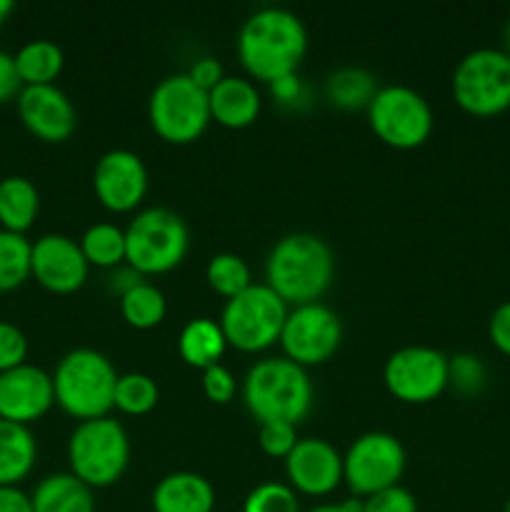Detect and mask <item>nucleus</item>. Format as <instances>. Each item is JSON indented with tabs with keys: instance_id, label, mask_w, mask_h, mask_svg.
Listing matches in <instances>:
<instances>
[{
	"instance_id": "9b49d317",
	"label": "nucleus",
	"mask_w": 510,
	"mask_h": 512,
	"mask_svg": "<svg viewBox=\"0 0 510 512\" xmlns=\"http://www.w3.org/2000/svg\"><path fill=\"white\" fill-rule=\"evenodd\" d=\"M403 443L383 430H370L355 438L343 455V483L358 500L400 485L405 473Z\"/></svg>"
},
{
	"instance_id": "0eeeda50",
	"label": "nucleus",
	"mask_w": 510,
	"mask_h": 512,
	"mask_svg": "<svg viewBox=\"0 0 510 512\" xmlns=\"http://www.w3.org/2000/svg\"><path fill=\"white\" fill-rule=\"evenodd\" d=\"M288 303L265 283H253L235 298L225 300L220 328L225 340L240 353H260L275 345L288 318Z\"/></svg>"
},
{
	"instance_id": "bb28decb",
	"label": "nucleus",
	"mask_w": 510,
	"mask_h": 512,
	"mask_svg": "<svg viewBox=\"0 0 510 512\" xmlns=\"http://www.w3.org/2000/svg\"><path fill=\"white\" fill-rule=\"evenodd\" d=\"M118 303L123 320L135 330L158 328L165 320V313H168V300H165L163 290L155 288L148 280L120 295Z\"/></svg>"
},
{
	"instance_id": "393cba45",
	"label": "nucleus",
	"mask_w": 510,
	"mask_h": 512,
	"mask_svg": "<svg viewBox=\"0 0 510 512\" xmlns=\"http://www.w3.org/2000/svg\"><path fill=\"white\" fill-rule=\"evenodd\" d=\"M13 60L23 88H28V85H55V78L63 73L65 65V55L60 45L45 38L25 43L13 55Z\"/></svg>"
},
{
	"instance_id": "aec40b11",
	"label": "nucleus",
	"mask_w": 510,
	"mask_h": 512,
	"mask_svg": "<svg viewBox=\"0 0 510 512\" xmlns=\"http://www.w3.org/2000/svg\"><path fill=\"white\" fill-rule=\"evenodd\" d=\"M150 503L153 512H213L215 488L200 473L178 470L158 480Z\"/></svg>"
},
{
	"instance_id": "2eb2a0df",
	"label": "nucleus",
	"mask_w": 510,
	"mask_h": 512,
	"mask_svg": "<svg viewBox=\"0 0 510 512\" xmlns=\"http://www.w3.org/2000/svg\"><path fill=\"white\" fill-rule=\"evenodd\" d=\"M90 265L78 240L63 233L40 235L30 243V278L55 295H70L88 280Z\"/></svg>"
},
{
	"instance_id": "9d476101",
	"label": "nucleus",
	"mask_w": 510,
	"mask_h": 512,
	"mask_svg": "<svg viewBox=\"0 0 510 512\" xmlns=\"http://www.w3.org/2000/svg\"><path fill=\"white\" fill-rule=\"evenodd\" d=\"M368 123L375 138L395 150L420 148L433 133V108L408 85H383L368 105Z\"/></svg>"
},
{
	"instance_id": "f03ea898",
	"label": "nucleus",
	"mask_w": 510,
	"mask_h": 512,
	"mask_svg": "<svg viewBox=\"0 0 510 512\" xmlns=\"http://www.w3.org/2000/svg\"><path fill=\"white\" fill-rule=\"evenodd\" d=\"M333 278V250L313 233L283 235L265 260V285L293 308L320 303Z\"/></svg>"
},
{
	"instance_id": "20e7f679",
	"label": "nucleus",
	"mask_w": 510,
	"mask_h": 512,
	"mask_svg": "<svg viewBox=\"0 0 510 512\" xmlns=\"http://www.w3.org/2000/svg\"><path fill=\"white\" fill-rule=\"evenodd\" d=\"M118 370L93 348H75L58 360L53 370L55 405L75 420L108 418L115 408Z\"/></svg>"
},
{
	"instance_id": "ea45409f",
	"label": "nucleus",
	"mask_w": 510,
	"mask_h": 512,
	"mask_svg": "<svg viewBox=\"0 0 510 512\" xmlns=\"http://www.w3.org/2000/svg\"><path fill=\"white\" fill-rule=\"evenodd\" d=\"M20 90H23V83H20L18 70H15L13 55L0 50V105L18 98Z\"/></svg>"
},
{
	"instance_id": "f257e3e1",
	"label": "nucleus",
	"mask_w": 510,
	"mask_h": 512,
	"mask_svg": "<svg viewBox=\"0 0 510 512\" xmlns=\"http://www.w3.org/2000/svg\"><path fill=\"white\" fill-rule=\"evenodd\" d=\"M235 50L250 78L270 85L298 73L308 53V30L290 10L260 8L240 25Z\"/></svg>"
},
{
	"instance_id": "b1692460",
	"label": "nucleus",
	"mask_w": 510,
	"mask_h": 512,
	"mask_svg": "<svg viewBox=\"0 0 510 512\" xmlns=\"http://www.w3.org/2000/svg\"><path fill=\"white\" fill-rule=\"evenodd\" d=\"M225 348H228V340H225L218 320L213 318L188 320L178 335V353L190 368L205 370L210 365H218Z\"/></svg>"
},
{
	"instance_id": "72a5a7b5",
	"label": "nucleus",
	"mask_w": 510,
	"mask_h": 512,
	"mask_svg": "<svg viewBox=\"0 0 510 512\" xmlns=\"http://www.w3.org/2000/svg\"><path fill=\"white\" fill-rule=\"evenodd\" d=\"M298 425L290 423H263L258 430V445L268 458L285 460L298 443Z\"/></svg>"
},
{
	"instance_id": "dca6fc26",
	"label": "nucleus",
	"mask_w": 510,
	"mask_h": 512,
	"mask_svg": "<svg viewBox=\"0 0 510 512\" xmlns=\"http://www.w3.org/2000/svg\"><path fill=\"white\" fill-rule=\"evenodd\" d=\"M283 463L288 485L300 495L325 498L343 483V455L323 438H300Z\"/></svg>"
},
{
	"instance_id": "6e6552de",
	"label": "nucleus",
	"mask_w": 510,
	"mask_h": 512,
	"mask_svg": "<svg viewBox=\"0 0 510 512\" xmlns=\"http://www.w3.org/2000/svg\"><path fill=\"white\" fill-rule=\"evenodd\" d=\"M148 120L165 143H195L210 125L208 93L198 88L188 73L168 75L150 93Z\"/></svg>"
},
{
	"instance_id": "58836bf2",
	"label": "nucleus",
	"mask_w": 510,
	"mask_h": 512,
	"mask_svg": "<svg viewBox=\"0 0 510 512\" xmlns=\"http://www.w3.org/2000/svg\"><path fill=\"white\" fill-rule=\"evenodd\" d=\"M188 75H190V80L198 85V88H203L205 93H210V90H213L215 85L225 78V70H223V65H220V60L198 58L193 65H190Z\"/></svg>"
},
{
	"instance_id": "4468645a",
	"label": "nucleus",
	"mask_w": 510,
	"mask_h": 512,
	"mask_svg": "<svg viewBox=\"0 0 510 512\" xmlns=\"http://www.w3.org/2000/svg\"><path fill=\"white\" fill-rule=\"evenodd\" d=\"M93 190L110 213H133L148 195V168L143 158L125 148L103 153L93 168Z\"/></svg>"
},
{
	"instance_id": "37998d69",
	"label": "nucleus",
	"mask_w": 510,
	"mask_h": 512,
	"mask_svg": "<svg viewBox=\"0 0 510 512\" xmlns=\"http://www.w3.org/2000/svg\"><path fill=\"white\" fill-rule=\"evenodd\" d=\"M143 280H145L143 275L135 273L130 265H125V268H115L113 278H110V288H113L115 293H118V298H120V295H125L128 290H133L135 285H140Z\"/></svg>"
},
{
	"instance_id": "4be33fe9",
	"label": "nucleus",
	"mask_w": 510,
	"mask_h": 512,
	"mask_svg": "<svg viewBox=\"0 0 510 512\" xmlns=\"http://www.w3.org/2000/svg\"><path fill=\"white\" fill-rule=\"evenodd\" d=\"M38 445L28 425L0 420V488L20 485L35 468Z\"/></svg>"
},
{
	"instance_id": "c85d7f7f",
	"label": "nucleus",
	"mask_w": 510,
	"mask_h": 512,
	"mask_svg": "<svg viewBox=\"0 0 510 512\" xmlns=\"http://www.w3.org/2000/svg\"><path fill=\"white\" fill-rule=\"evenodd\" d=\"M30 278V240L0 228V293L18 290Z\"/></svg>"
},
{
	"instance_id": "473e14b6",
	"label": "nucleus",
	"mask_w": 510,
	"mask_h": 512,
	"mask_svg": "<svg viewBox=\"0 0 510 512\" xmlns=\"http://www.w3.org/2000/svg\"><path fill=\"white\" fill-rule=\"evenodd\" d=\"M488 380V368L483 360L473 353H460L450 358L448 385H453L463 395H478Z\"/></svg>"
},
{
	"instance_id": "a211bd4d",
	"label": "nucleus",
	"mask_w": 510,
	"mask_h": 512,
	"mask_svg": "<svg viewBox=\"0 0 510 512\" xmlns=\"http://www.w3.org/2000/svg\"><path fill=\"white\" fill-rule=\"evenodd\" d=\"M53 405V375L43 368L25 363L0 373V420L30 425L43 418Z\"/></svg>"
},
{
	"instance_id": "49530a36",
	"label": "nucleus",
	"mask_w": 510,
	"mask_h": 512,
	"mask_svg": "<svg viewBox=\"0 0 510 512\" xmlns=\"http://www.w3.org/2000/svg\"><path fill=\"white\" fill-rule=\"evenodd\" d=\"M503 50L508 53V58H510V18H508V23H505V30H503Z\"/></svg>"
},
{
	"instance_id": "f8f14e48",
	"label": "nucleus",
	"mask_w": 510,
	"mask_h": 512,
	"mask_svg": "<svg viewBox=\"0 0 510 512\" xmlns=\"http://www.w3.org/2000/svg\"><path fill=\"white\" fill-rule=\"evenodd\" d=\"M450 358L428 345L395 350L383 368V383L395 400L408 405L433 403L448 388Z\"/></svg>"
},
{
	"instance_id": "5701e85b",
	"label": "nucleus",
	"mask_w": 510,
	"mask_h": 512,
	"mask_svg": "<svg viewBox=\"0 0 510 512\" xmlns=\"http://www.w3.org/2000/svg\"><path fill=\"white\" fill-rule=\"evenodd\" d=\"M40 213V193L25 175L0 180V228L25 235Z\"/></svg>"
},
{
	"instance_id": "6ab92c4d",
	"label": "nucleus",
	"mask_w": 510,
	"mask_h": 512,
	"mask_svg": "<svg viewBox=\"0 0 510 512\" xmlns=\"http://www.w3.org/2000/svg\"><path fill=\"white\" fill-rule=\"evenodd\" d=\"M210 120L228 130H243L258 120L263 98L253 80L240 75H225L208 93Z\"/></svg>"
},
{
	"instance_id": "de8ad7c7",
	"label": "nucleus",
	"mask_w": 510,
	"mask_h": 512,
	"mask_svg": "<svg viewBox=\"0 0 510 512\" xmlns=\"http://www.w3.org/2000/svg\"><path fill=\"white\" fill-rule=\"evenodd\" d=\"M503 512H510V498L505 500V505H503Z\"/></svg>"
},
{
	"instance_id": "a878e982",
	"label": "nucleus",
	"mask_w": 510,
	"mask_h": 512,
	"mask_svg": "<svg viewBox=\"0 0 510 512\" xmlns=\"http://www.w3.org/2000/svg\"><path fill=\"white\" fill-rule=\"evenodd\" d=\"M378 93V83H375V75L368 73L365 68H340L335 73L328 75L325 80V98L330 100V105L343 110H368L370 100Z\"/></svg>"
},
{
	"instance_id": "f704fd0d",
	"label": "nucleus",
	"mask_w": 510,
	"mask_h": 512,
	"mask_svg": "<svg viewBox=\"0 0 510 512\" xmlns=\"http://www.w3.org/2000/svg\"><path fill=\"white\" fill-rule=\"evenodd\" d=\"M28 358V338L18 325L0 320V373L20 368Z\"/></svg>"
},
{
	"instance_id": "423d86ee",
	"label": "nucleus",
	"mask_w": 510,
	"mask_h": 512,
	"mask_svg": "<svg viewBox=\"0 0 510 512\" xmlns=\"http://www.w3.org/2000/svg\"><path fill=\"white\" fill-rule=\"evenodd\" d=\"M190 230L168 208H145L125 228V265L145 275H163L188 255Z\"/></svg>"
},
{
	"instance_id": "cd10ccee",
	"label": "nucleus",
	"mask_w": 510,
	"mask_h": 512,
	"mask_svg": "<svg viewBox=\"0 0 510 512\" xmlns=\"http://www.w3.org/2000/svg\"><path fill=\"white\" fill-rule=\"evenodd\" d=\"M88 265L95 268H120L125 263V228L115 223L90 225L78 240Z\"/></svg>"
},
{
	"instance_id": "1a4fd4ad",
	"label": "nucleus",
	"mask_w": 510,
	"mask_h": 512,
	"mask_svg": "<svg viewBox=\"0 0 510 512\" xmlns=\"http://www.w3.org/2000/svg\"><path fill=\"white\" fill-rule=\"evenodd\" d=\"M453 98L465 113L490 118L510 108V58L503 48L470 50L455 65Z\"/></svg>"
},
{
	"instance_id": "4c0bfd02",
	"label": "nucleus",
	"mask_w": 510,
	"mask_h": 512,
	"mask_svg": "<svg viewBox=\"0 0 510 512\" xmlns=\"http://www.w3.org/2000/svg\"><path fill=\"white\" fill-rule=\"evenodd\" d=\"M488 338L495 348L510 358V300L500 303L488 320Z\"/></svg>"
},
{
	"instance_id": "7c9ffc66",
	"label": "nucleus",
	"mask_w": 510,
	"mask_h": 512,
	"mask_svg": "<svg viewBox=\"0 0 510 512\" xmlns=\"http://www.w3.org/2000/svg\"><path fill=\"white\" fill-rule=\"evenodd\" d=\"M205 280L210 288L225 300L235 298L243 290L253 285V275H250V265L245 263L240 255L235 253H218L210 258L208 268H205Z\"/></svg>"
},
{
	"instance_id": "c9c22d12",
	"label": "nucleus",
	"mask_w": 510,
	"mask_h": 512,
	"mask_svg": "<svg viewBox=\"0 0 510 512\" xmlns=\"http://www.w3.org/2000/svg\"><path fill=\"white\" fill-rule=\"evenodd\" d=\"M360 512H418V500L408 488L395 485L360 500Z\"/></svg>"
},
{
	"instance_id": "a18cd8bd",
	"label": "nucleus",
	"mask_w": 510,
	"mask_h": 512,
	"mask_svg": "<svg viewBox=\"0 0 510 512\" xmlns=\"http://www.w3.org/2000/svg\"><path fill=\"white\" fill-rule=\"evenodd\" d=\"M13 10H15L13 0H0V28L8 23V18H10V13H13Z\"/></svg>"
},
{
	"instance_id": "79ce46f5",
	"label": "nucleus",
	"mask_w": 510,
	"mask_h": 512,
	"mask_svg": "<svg viewBox=\"0 0 510 512\" xmlns=\"http://www.w3.org/2000/svg\"><path fill=\"white\" fill-rule=\"evenodd\" d=\"M0 512H35L33 498L20 485L0 488Z\"/></svg>"
},
{
	"instance_id": "ddd939ff",
	"label": "nucleus",
	"mask_w": 510,
	"mask_h": 512,
	"mask_svg": "<svg viewBox=\"0 0 510 512\" xmlns=\"http://www.w3.org/2000/svg\"><path fill=\"white\" fill-rule=\"evenodd\" d=\"M340 340L343 323L338 313L323 303H308L288 310L278 343L285 358L308 370L313 365L328 363L338 353Z\"/></svg>"
},
{
	"instance_id": "f3484780",
	"label": "nucleus",
	"mask_w": 510,
	"mask_h": 512,
	"mask_svg": "<svg viewBox=\"0 0 510 512\" xmlns=\"http://www.w3.org/2000/svg\"><path fill=\"white\" fill-rule=\"evenodd\" d=\"M20 123L43 143H65L75 133L78 113L58 85H28L15 98Z\"/></svg>"
},
{
	"instance_id": "2f4dec72",
	"label": "nucleus",
	"mask_w": 510,
	"mask_h": 512,
	"mask_svg": "<svg viewBox=\"0 0 510 512\" xmlns=\"http://www.w3.org/2000/svg\"><path fill=\"white\" fill-rule=\"evenodd\" d=\"M243 512H300L298 493L288 483H268L255 485L243 503Z\"/></svg>"
},
{
	"instance_id": "39448f33",
	"label": "nucleus",
	"mask_w": 510,
	"mask_h": 512,
	"mask_svg": "<svg viewBox=\"0 0 510 512\" xmlns=\"http://www.w3.org/2000/svg\"><path fill=\"white\" fill-rule=\"evenodd\" d=\"M70 473L88 488H110L123 478L130 463V438L115 418L83 420L68 440Z\"/></svg>"
},
{
	"instance_id": "e433bc0d",
	"label": "nucleus",
	"mask_w": 510,
	"mask_h": 512,
	"mask_svg": "<svg viewBox=\"0 0 510 512\" xmlns=\"http://www.w3.org/2000/svg\"><path fill=\"white\" fill-rule=\"evenodd\" d=\"M203 393L210 403L215 405H228L230 400L238 393V383H235V375L230 373L225 365H210L203 370Z\"/></svg>"
},
{
	"instance_id": "a19ab883",
	"label": "nucleus",
	"mask_w": 510,
	"mask_h": 512,
	"mask_svg": "<svg viewBox=\"0 0 510 512\" xmlns=\"http://www.w3.org/2000/svg\"><path fill=\"white\" fill-rule=\"evenodd\" d=\"M270 93H273V98L278 100V103L295 105L300 98H303V83H300L298 73L285 75V78L270 83Z\"/></svg>"
},
{
	"instance_id": "7ed1b4c3",
	"label": "nucleus",
	"mask_w": 510,
	"mask_h": 512,
	"mask_svg": "<svg viewBox=\"0 0 510 512\" xmlns=\"http://www.w3.org/2000/svg\"><path fill=\"white\" fill-rule=\"evenodd\" d=\"M243 403L260 425H298L313 408V383L308 370L285 355L258 360L245 373Z\"/></svg>"
},
{
	"instance_id": "c03bdc74",
	"label": "nucleus",
	"mask_w": 510,
	"mask_h": 512,
	"mask_svg": "<svg viewBox=\"0 0 510 512\" xmlns=\"http://www.w3.org/2000/svg\"><path fill=\"white\" fill-rule=\"evenodd\" d=\"M305 512H360V500L350 498V500H343V503H323Z\"/></svg>"
},
{
	"instance_id": "412c9836",
	"label": "nucleus",
	"mask_w": 510,
	"mask_h": 512,
	"mask_svg": "<svg viewBox=\"0 0 510 512\" xmlns=\"http://www.w3.org/2000/svg\"><path fill=\"white\" fill-rule=\"evenodd\" d=\"M35 512H95L93 488L73 473H53L30 493Z\"/></svg>"
},
{
	"instance_id": "c756f323",
	"label": "nucleus",
	"mask_w": 510,
	"mask_h": 512,
	"mask_svg": "<svg viewBox=\"0 0 510 512\" xmlns=\"http://www.w3.org/2000/svg\"><path fill=\"white\" fill-rule=\"evenodd\" d=\"M160 390L158 383L148 373H125L118 375L115 383V410L123 415H148L158 405Z\"/></svg>"
}]
</instances>
